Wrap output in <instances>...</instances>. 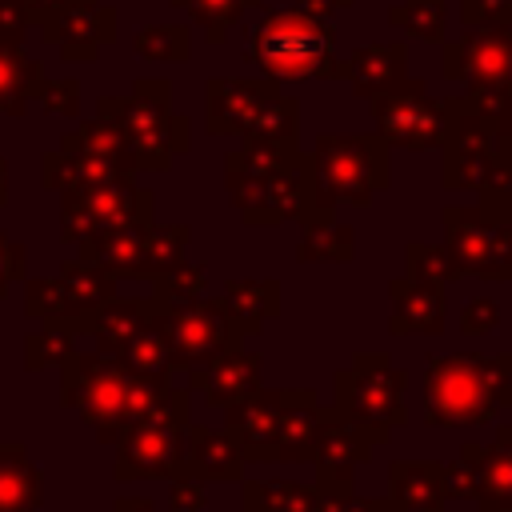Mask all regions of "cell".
Masks as SVG:
<instances>
[{"instance_id":"obj_16","label":"cell","mask_w":512,"mask_h":512,"mask_svg":"<svg viewBox=\"0 0 512 512\" xmlns=\"http://www.w3.org/2000/svg\"><path fill=\"white\" fill-rule=\"evenodd\" d=\"M372 440L364 428L340 420L332 408H320L316 432H312V448H308V464L316 468L312 488L324 496L336 492H356V468L372 456Z\"/></svg>"},{"instance_id":"obj_58","label":"cell","mask_w":512,"mask_h":512,"mask_svg":"<svg viewBox=\"0 0 512 512\" xmlns=\"http://www.w3.org/2000/svg\"><path fill=\"white\" fill-rule=\"evenodd\" d=\"M500 116H512V100H508V104H504V108L496 112V120H500Z\"/></svg>"},{"instance_id":"obj_50","label":"cell","mask_w":512,"mask_h":512,"mask_svg":"<svg viewBox=\"0 0 512 512\" xmlns=\"http://www.w3.org/2000/svg\"><path fill=\"white\" fill-rule=\"evenodd\" d=\"M204 480L196 476H172L168 480V512H204Z\"/></svg>"},{"instance_id":"obj_52","label":"cell","mask_w":512,"mask_h":512,"mask_svg":"<svg viewBox=\"0 0 512 512\" xmlns=\"http://www.w3.org/2000/svg\"><path fill=\"white\" fill-rule=\"evenodd\" d=\"M316 512H376V508H372V500H364L356 492H336V496L316 492Z\"/></svg>"},{"instance_id":"obj_49","label":"cell","mask_w":512,"mask_h":512,"mask_svg":"<svg viewBox=\"0 0 512 512\" xmlns=\"http://www.w3.org/2000/svg\"><path fill=\"white\" fill-rule=\"evenodd\" d=\"M464 28L476 24H508L512 28V0H460Z\"/></svg>"},{"instance_id":"obj_33","label":"cell","mask_w":512,"mask_h":512,"mask_svg":"<svg viewBox=\"0 0 512 512\" xmlns=\"http://www.w3.org/2000/svg\"><path fill=\"white\" fill-rule=\"evenodd\" d=\"M60 148H68V152H84V156H100V160H112V164L124 168L128 176L140 172V164H136V148H132L128 132H124L116 120H104V116H92V120H84L76 132H64V136H60Z\"/></svg>"},{"instance_id":"obj_40","label":"cell","mask_w":512,"mask_h":512,"mask_svg":"<svg viewBox=\"0 0 512 512\" xmlns=\"http://www.w3.org/2000/svg\"><path fill=\"white\" fill-rule=\"evenodd\" d=\"M296 128H300V100L288 92H276L260 104V112L252 116L244 140H264V144H296Z\"/></svg>"},{"instance_id":"obj_26","label":"cell","mask_w":512,"mask_h":512,"mask_svg":"<svg viewBox=\"0 0 512 512\" xmlns=\"http://www.w3.org/2000/svg\"><path fill=\"white\" fill-rule=\"evenodd\" d=\"M216 304L236 336H256L264 320L280 316V280H236L232 276L224 280Z\"/></svg>"},{"instance_id":"obj_4","label":"cell","mask_w":512,"mask_h":512,"mask_svg":"<svg viewBox=\"0 0 512 512\" xmlns=\"http://www.w3.org/2000/svg\"><path fill=\"white\" fill-rule=\"evenodd\" d=\"M224 188L248 228H272L296 220L308 200L304 148L244 140L224 156Z\"/></svg>"},{"instance_id":"obj_48","label":"cell","mask_w":512,"mask_h":512,"mask_svg":"<svg viewBox=\"0 0 512 512\" xmlns=\"http://www.w3.org/2000/svg\"><path fill=\"white\" fill-rule=\"evenodd\" d=\"M36 100H40V108L52 112V116H76V112H80V84L68 80V76L44 80V88H40Z\"/></svg>"},{"instance_id":"obj_14","label":"cell","mask_w":512,"mask_h":512,"mask_svg":"<svg viewBox=\"0 0 512 512\" xmlns=\"http://www.w3.org/2000/svg\"><path fill=\"white\" fill-rule=\"evenodd\" d=\"M376 116V136L388 148L428 152L444 140V96H432L424 80H400L396 88L368 100Z\"/></svg>"},{"instance_id":"obj_44","label":"cell","mask_w":512,"mask_h":512,"mask_svg":"<svg viewBox=\"0 0 512 512\" xmlns=\"http://www.w3.org/2000/svg\"><path fill=\"white\" fill-rule=\"evenodd\" d=\"M204 288H208V268L180 260L172 272H164V276L152 280V292L148 296L160 300V304H172V300H196V296H204Z\"/></svg>"},{"instance_id":"obj_42","label":"cell","mask_w":512,"mask_h":512,"mask_svg":"<svg viewBox=\"0 0 512 512\" xmlns=\"http://www.w3.org/2000/svg\"><path fill=\"white\" fill-rule=\"evenodd\" d=\"M188 240H192V224H152V232H148V284L156 280V276H164V272H172L180 260H184V252H188Z\"/></svg>"},{"instance_id":"obj_57","label":"cell","mask_w":512,"mask_h":512,"mask_svg":"<svg viewBox=\"0 0 512 512\" xmlns=\"http://www.w3.org/2000/svg\"><path fill=\"white\" fill-rule=\"evenodd\" d=\"M8 200V160L0 156V204Z\"/></svg>"},{"instance_id":"obj_8","label":"cell","mask_w":512,"mask_h":512,"mask_svg":"<svg viewBox=\"0 0 512 512\" xmlns=\"http://www.w3.org/2000/svg\"><path fill=\"white\" fill-rule=\"evenodd\" d=\"M192 424V392L188 384H168L152 400V408L116 440V464L112 476L116 484L132 480H172L180 456H184V428Z\"/></svg>"},{"instance_id":"obj_31","label":"cell","mask_w":512,"mask_h":512,"mask_svg":"<svg viewBox=\"0 0 512 512\" xmlns=\"http://www.w3.org/2000/svg\"><path fill=\"white\" fill-rule=\"evenodd\" d=\"M476 512H512V424L496 428V440L480 448Z\"/></svg>"},{"instance_id":"obj_6","label":"cell","mask_w":512,"mask_h":512,"mask_svg":"<svg viewBox=\"0 0 512 512\" xmlns=\"http://www.w3.org/2000/svg\"><path fill=\"white\" fill-rule=\"evenodd\" d=\"M96 116L116 120L132 148L140 172H164L172 156H184L192 148V120L172 112V84L160 76H140L128 96H100Z\"/></svg>"},{"instance_id":"obj_24","label":"cell","mask_w":512,"mask_h":512,"mask_svg":"<svg viewBox=\"0 0 512 512\" xmlns=\"http://www.w3.org/2000/svg\"><path fill=\"white\" fill-rule=\"evenodd\" d=\"M44 44H112L116 40V8L104 0H64L44 24H40Z\"/></svg>"},{"instance_id":"obj_38","label":"cell","mask_w":512,"mask_h":512,"mask_svg":"<svg viewBox=\"0 0 512 512\" xmlns=\"http://www.w3.org/2000/svg\"><path fill=\"white\" fill-rule=\"evenodd\" d=\"M264 4L268 0H172V8L192 16V24L208 36V44H224L228 32L240 24V16L248 8H264Z\"/></svg>"},{"instance_id":"obj_17","label":"cell","mask_w":512,"mask_h":512,"mask_svg":"<svg viewBox=\"0 0 512 512\" xmlns=\"http://www.w3.org/2000/svg\"><path fill=\"white\" fill-rule=\"evenodd\" d=\"M280 92V80H240V76H212L204 84V128L212 136H236L244 140L252 116L268 96Z\"/></svg>"},{"instance_id":"obj_15","label":"cell","mask_w":512,"mask_h":512,"mask_svg":"<svg viewBox=\"0 0 512 512\" xmlns=\"http://www.w3.org/2000/svg\"><path fill=\"white\" fill-rule=\"evenodd\" d=\"M444 224V248L452 252L460 276L476 280H512L508 260V224L512 220H484V212L472 204H448L440 212Z\"/></svg>"},{"instance_id":"obj_22","label":"cell","mask_w":512,"mask_h":512,"mask_svg":"<svg viewBox=\"0 0 512 512\" xmlns=\"http://www.w3.org/2000/svg\"><path fill=\"white\" fill-rule=\"evenodd\" d=\"M376 512H444V464L440 460H392L388 496L372 500Z\"/></svg>"},{"instance_id":"obj_9","label":"cell","mask_w":512,"mask_h":512,"mask_svg":"<svg viewBox=\"0 0 512 512\" xmlns=\"http://www.w3.org/2000/svg\"><path fill=\"white\" fill-rule=\"evenodd\" d=\"M444 80L460 84L472 104L496 116L512 100V28L508 24H476L440 48Z\"/></svg>"},{"instance_id":"obj_35","label":"cell","mask_w":512,"mask_h":512,"mask_svg":"<svg viewBox=\"0 0 512 512\" xmlns=\"http://www.w3.org/2000/svg\"><path fill=\"white\" fill-rule=\"evenodd\" d=\"M240 512H316V488L300 480H240Z\"/></svg>"},{"instance_id":"obj_10","label":"cell","mask_w":512,"mask_h":512,"mask_svg":"<svg viewBox=\"0 0 512 512\" xmlns=\"http://www.w3.org/2000/svg\"><path fill=\"white\" fill-rule=\"evenodd\" d=\"M496 116L468 96H444V140H440V188L476 192L496 168Z\"/></svg>"},{"instance_id":"obj_56","label":"cell","mask_w":512,"mask_h":512,"mask_svg":"<svg viewBox=\"0 0 512 512\" xmlns=\"http://www.w3.org/2000/svg\"><path fill=\"white\" fill-rule=\"evenodd\" d=\"M24 4H28V16H32V24H44V20H48V16H52V12L64 4V0H24Z\"/></svg>"},{"instance_id":"obj_1","label":"cell","mask_w":512,"mask_h":512,"mask_svg":"<svg viewBox=\"0 0 512 512\" xmlns=\"http://www.w3.org/2000/svg\"><path fill=\"white\" fill-rule=\"evenodd\" d=\"M168 380L132 372L112 352H72L60 364V404L80 412V420L96 432L100 444H116L160 396Z\"/></svg>"},{"instance_id":"obj_2","label":"cell","mask_w":512,"mask_h":512,"mask_svg":"<svg viewBox=\"0 0 512 512\" xmlns=\"http://www.w3.org/2000/svg\"><path fill=\"white\" fill-rule=\"evenodd\" d=\"M304 168H308V200L296 224L328 220L336 204L368 208L376 192L392 184L388 144L376 132H340V136L320 132L304 152Z\"/></svg>"},{"instance_id":"obj_46","label":"cell","mask_w":512,"mask_h":512,"mask_svg":"<svg viewBox=\"0 0 512 512\" xmlns=\"http://www.w3.org/2000/svg\"><path fill=\"white\" fill-rule=\"evenodd\" d=\"M28 280V248L20 240H12L0 228V300L12 292V284Z\"/></svg>"},{"instance_id":"obj_27","label":"cell","mask_w":512,"mask_h":512,"mask_svg":"<svg viewBox=\"0 0 512 512\" xmlns=\"http://www.w3.org/2000/svg\"><path fill=\"white\" fill-rule=\"evenodd\" d=\"M112 180H136L124 168H116L112 160L100 156H84V152H68V148H52L40 156V184L52 192H80V188H96V184H112Z\"/></svg>"},{"instance_id":"obj_28","label":"cell","mask_w":512,"mask_h":512,"mask_svg":"<svg viewBox=\"0 0 512 512\" xmlns=\"http://www.w3.org/2000/svg\"><path fill=\"white\" fill-rule=\"evenodd\" d=\"M44 472L24 440H0V512H40Z\"/></svg>"},{"instance_id":"obj_41","label":"cell","mask_w":512,"mask_h":512,"mask_svg":"<svg viewBox=\"0 0 512 512\" xmlns=\"http://www.w3.org/2000/svg\"><path fill=\"white\" fill-rule=\"evenodd\" d=\"M120 360L132 368V372H140V376H156V380H168V376H176V364H172V348H168V340H164V332L152 324V320H144V328L128 340V348L120 352Z\"/></svg>"},{"instance_id":"obj_45","label":"cell","mask_w":512,"mask_h":512,"mask_svg":"<svg viewBox=\"0 0 512 512\" xmlns=\"http://www.w3.org/2000/svg\"><path fill=\"white\" fill-rule=\"evenodd\" d=\"M480 440H464L456 464H444V496L448 500H476L480 484Z\"/></svg>"},{"instance_id":"obj_30","label":"cell","mask_w":512,"mask_h":512,"mask_svg":"<svg viewBox=\"0 0 512 512\" xmlns=\"http://www.w3.org/2000/svg\"><path fill=\"white\" fill-rule=\"evenodd\" d=\"M144 320H148V296H112L84 320L80 336H92L100 352L120 356L128 348V340L144 328Z\"/></svg>"},{"instance_id":"obj_13","label":"cell","mask_w":512,"mask_h":512,"mask_svg":"<svg viewBox=\"0 0 512 512\" xmlns=\"http://www.w3.org/2000/svg\"><path fill=\"white\" fill-rule=\"evenodd\" d=\"M136 220H156V196H152V188H144L136 180H112V184L64 192L60 240L80 244V240H92L100 232H112V228L136 224Z\"/></svg>"},{"instance_id":"obj_23","label":"cell","mask_w":512,"mask_h":512,"mask_svg":"<svg viewBox=\"0 0 512 512\" xmlns=\"http://www.w3.org/2000/svg\"><path fill=\"white\" fill-rule=\"evenodd\" d=\"M156 220H136V224H120L112 232H100L92 240H80V260L104 268L108 276H132V280H148V232Z\"/></svg>"},{"instance_id":"obj_37","label":"cell","mask_w":512,"mask_h":512,"mask_svg":"<svg viewBox=\"0 0 512 512\" xmlns=\"http://www.w3.org/2000/svg\"><path fill=\"white\" fill-rule=\"evenodd\" d=\"M76 328L64 320H40V328H32L24 336V368L28 372H44V368H60L80 344H76Z\"/></svg>"},{"instance_id":"obj_54","label":"cell","mask_w":512,"mask_h":512,"mask_svg":"<svg viewBox=\"0 0 512 512\" xmlns=\"http://www.w3.org/2000/svg\"><path fill=\"white\" fill-rule=\"evenodd\" d=\"M96 56H100V48H96V44H60V60H64V64H76V60L92 64Z\"/></svg>"},{"instance_id":"obj_43","label":"cell","mask_w":512,"mask_h":512,"mask_svg":"<svg viewBox=\"0 0 512 512\" xmlns=\"http://www.w3.org/2000/svg\"><path fill=\"white\" fill-rule=\"evenodd\" d=\"M404 272L408 276H424L436 284H452L460 280V268L452 260V252L444 244H428V240H412L404 244Z\"/></svg>"},{"instance_id":"obj_59","label":"cell","mask_w":512,"mask_h":512,"mask_svg":"<svg viewBox=\"0 0 512 512\" xmlns=\"http://www.w3.org/2000/svg\"><path fill=\"white\" fill-rule=\"evenodd\" d=\"M508 260H512V224H508Z\"/></svg>"},{"instance_id":"obj_55","label":"cell","mask_w":512,"mask_h":512,"mask_svg":"<svg viewBox=\"0 0 512 512\" xmlns=\"http://www.w3.org/2000/svg\"><path fill=\"white\" fill-rule=\"evenodd\" d=\"M112 512H160L148 496H120L116 504H112Z\"/></svg>"},{"instance_id":"obj_12","label":"cell","mask_w":512,"mask_h":512,"mask_svg":"<svg viewBox=\"0 0 512 512\" xmlns=\"http://www.w3.org/2000/svg\"><path fill=\"white\" fill-rule=\"evenodd\" d=\"M148 320L164 332L168 348H172V364L176 368H196V364H208L212 356L220 352H232V348H244V336L232 332V324L224 320L220 304L216 300H172V304H160L148 296Z\"/></svg>"},{"instance_id":"obj_47","label":"cell","mask_w":512,"mask_h":512,"mask_svg":"<svg viewBox=\"0 0 512 512\" xmlns=\"http://www.w3.org/2000/svg\"><path fill=\"white\" fill-rule=\"evenodd\" d=\"M496 324H500V304H496L492 296H472V300L464 304L460 320H456L460 336H488Z\"/></svg>"},{"instance_id":"obj_7","label":"cell","mask_w":512,"mask_h":512,"mask_svg":"<svg viewBox=\"0 0 512 512\" xmlns=\"http://www.w3.org/2000/svg\"><path fill=\"white\" fill-rule=\"evenodd\" d=\"M408 372L388 352H356L348 368L332 376V412L368 432L372 444H388L408 424L404 404Z\"/></svg>"},{"instance_id":"obj_19","label":"cell","mask_w":512,"mask_h":512,"mask_svg":"<svg viewBox=\"0 0 512 512\" xmlns=\"http://www.w3.org/2000/svg\"><path fill=\"white\" fill-rule=\"evenodd\" d=\"M388 300H392V316H388L392 336H440L448 324L444 284L436 280L400 272L388 280Z\"/></svg>"},{"instance_id":"obj_11","label":"cell","mask_w":512,"mask_h":512,"mask_svg":"<svg viewBox=\"0 0 512 512\" xmlns=\"http://www.w3.org/2000/svg\"><path fill=\"white\" fill-rule=\"evenodd\" d=\"M116 296V276H108L104 268L68 256L60 264L56 276H32L24 280V316L28 320H64L76 332L84 328V320L108 304Z\"/></svg>"},{"instance_id":"obj_36","label":"cell","mask_w":512,"mask_h":512,"mask_svg":"<svg viewBox=\"0 0 512 512\" xmlns=\"http://www.w3.org/2000/svg\"><path fill=\"white\" fill-rule=\"evenodd\" d=\"M388 24L412 40L444 44L448 40V0H400L388 8Z\"/></svg>"},{"instance_id":"obj_32","label":"cell","mask_w":512,"mask_h":512,"mask_svg":"<svg viewBox=\"0 0 512 512\" xmlns=\"http://www.w3.org/2000/svg\"><path fill=\"white\" fill-rule=\"evenodd\" d=\"M44 88V64L24 44H0V116H24Z\"/></svg>"},{"instance_id":"obj_53","label":"cell","mask_w":512,"mask_h":512,"mask_svg":"<svg viewBox=\"0 0 512 512\" xmlns=\"http://www.w3.org/2000/svg\"><path fill=\"white\" fill-rule=\"evenodd\" d=\"M356 0H296V8H304V12H312V16H320V20H332L340 8H352Z\"/></svg>"},{"instance_id":"obj_5","label":"cell","mask_w":512,"mask_h":512,"mask_svg":"<svg viewBox=\"0 0 512 512\" xmlns=\"http://www.w3.org/2000/svg\"><path fill=\"white\" fill-rule=\"evenodd\" d=\"M244 60L268 80H344L336 28L304 8H272L248 36Z\"/></svg>"},{"instance_id":"obj_39","label":"cell","mask_w":512,"mask_h":512,"mask_svg":"<svg viewBox=\"0 0 512 512\" xmlns=\"http://www.w3.org/2000/svg\"><path fill=\"white\" fill-rule=\"evenodd\" d=\"M132 52L140 60H156V64H184V60H192V28L180 20L148 24L132 36Z\"/></svg>"},{"instance_id":"obj_25","label":"cell","mask_w":512,"mask_h":512,"mask_svg":"<svg viewBox=\"0 0 512 512\" xmlns=\"http://www.w3.org/2000/svg\"><path fill=\"white\" fill-rule=\"evenodd\" d=\"M408 68V44L404 40H384V44H360L344 60V80L356 100H372L404 80Z\"/></svg>"},{"instance_id":"obj_3","label":"cell","mask_w":512,"mask_h":512,"mask_svg":"<svg viewBox=\"0 0 512 512\" xmlns=\"http://www.w3.org/2000/svg\"><path fill=\"white\" fill-rule=\"evenodd\" d=\"M512 408V352H448L424 368V424L480 428Z\"/></svg>"},{"instance_id":"obj_21","label":"cell","mask_w":512,"mask_h":512,"mask_svg":"<svg viewBox=\"0 0 512 512\" xmlns=\"http://www.w3.org/2000/svg\"><path fill=\"white\" fill-rule=\"evenodd\" d=\"M284 404V388H256L252 396L228 404V432L240 440L248 464H276V416Z\"/></svg>"},{"instance_id":"obj_20","label":"cell","mask_w":512,"mask_h":512,"mask_svg":"<svg viewBox=\"0 0 512 512\" xmlns=\"http://www.w3.org/2000/svg\"><path fill=\"white\" fill-rule=\"evenodd\" d=\"M244 448L228 428H208V424H188L184 428V456L172 476H196L212 484H236L244 480Z\"/></svg>"},{"instance_id":"obj_29","label":"cell","mask_w":512,"mask_h":512,"mask_svg":"<svg viewBox=\"0 0 512 512\" xmlns=\"http://www.w3.org/2000/svg\"><path fill=\"white\" fill-rule=\"evenodd\" d=\"M320 420V396L312 388H284V404L276 416V464L280 460H304L312 448V432Z\"/></svg>"},{"instance_id":"obj_51","label":"cell","mask_w":512,"mask_h":512,"mask_svg":"<svg viewBox=\"0 0 512 512\" xmlns=\"http://www.w3.org/2000/svg\"><path fill=\"white\" fill-rule=\"evenodd\" d=\"M32 28L28 4L24 0H0V44H24Z\"/></svg>"},{"instance_id":"obj_34","label":"cell","mask_w":512,"mask_h":512,"mask_svg":"<svg viewBox=\"0 0 512 512\" xmlns=\"http://www.w3.org/2000/svg\"><path fill=\"white\" fill-rule=\"evenodd\" d=\"M356 256V228L328 216L316 224H300V240H296V260L308 264H348Z\"/></svg>"},{"instance_id":"obj_18","label":"cell","mask_w":512,"mask_h":512,"mask_svg":"<svg viewBox=\"0 0 512 512\" xmlns=\"http://www.w3.org/2000/svg\"><path fill=\"white\" fill-rule=\"evenodd\" d=\"M260 372H264V356L248 352V348H232L212 356L208 364H196L184 372V384L192 392V400H204L208 408H228L244 396H252L260 388Z\"/></svg>"}]
</instances>
